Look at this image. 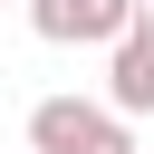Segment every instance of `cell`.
<instances>
[{"label":"cell","instance_id":"obj_1","mask_svg":"<svg viewBox=\"0 0 154 154\" xmlns=\"http://www.w3.org/2000/svg\"><path fill=\"white\" fill-rule=\"evenodd\" d=\"M29 144L38 154H135L125 116L116 106H87V96H38L29 106Z\"/></svg>","mask_w":154,"mask_h":154},{"label":"cell","instance_id":"obj_2","mask_svg":"<svg viewBox=\"0 0 154 154\" xmlns=\"http://www.w3.org/2000/svg\"><path fill=\"white\" fill-rule=\"evenodd\" d=\"M135 19H144V0H29V29L48 48H77V38H106L116 48Z\"/></svg>","mask_w":154,"mask_h":154},{"label":"cell","instance_id":"obj_3","mask_svg":"<svg viewBox=\"0 0 154 154\" xmlns=\"http://www.w3.org/2000/svg\"><path fill=\"white\" fill-rule=\"evenodd\" d=\"M106 106L116 116H154V19H135L106 48Z\"/></svg>","mask_w":154,"mask_h":154},{"label":"cell","instance_id":"obj_4","mask_svg":"<svg viewBox=\"0 0 154 154\" xmlns=\"http://www.w3.org/2000/svg\"><path fill=\"white\" fill-rule=\"evenodd\" d=\"M0 10H10V0H0Z\"/></svg>","mask_w":154,"mask_h":154}]
</instances>
